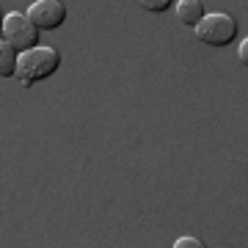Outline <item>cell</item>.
Wrapping results in <instances>:
<instances>
[{
	"mask_svg": "<svg viewBox=\"0 0 248 248\" xmlns=\"http://www.w3.org/2000/svg\"><path fill=\"white\" fill-rule=\"evenodd\" d=\"M174 248H204V243L199 237H177Z\"/></svg>",
	"mask_w": 248,
	"mask_h": 248,
	"instance_id": "cell-8",
	"label": "cell"
},
{
	"mask_svg": "<svg viewBox=\"0 0 248 248\" xmlns=\"http://www.w3.org/2000/svg\"><path fill=\"white\" fill-rule=\"evenodd\" d=\"M17 58H19L17 50L6 39H0V78H14L17 75Z\"/></svg>",
	"mask_w": 248,
	"mask_h": 248,
	"instance_id": "cell-6",
	"label": "cell"
},
{
	"mask_svg": "<svg viewBox=\"0 0 248 248\" xmlns=\"http://www.w3.org/2000/svg\"><path fill=\"white\" fill-rule=\"evenodd\" d=\"M204 14H207V11H204L202 0H177V19L182 25L196 28V22H199Z\"/></svg>",
	"mask_w": 248,
	"mask_h": 248,
	"instance_id": "cell-5",
	"label": "cell"
},
{
	"mask_svg": "<svg viewBox=\"0 0 248 248\" xmlns=\"http://www.w3.org/2000/svg\"><path fill=\"white\" fill-rule=\"evenodd\" d=\"M39 33H42V31H39V28L31 22V17L22 14V11H11V14L3 17L0 39H6L17 53H25V50L39 45Z\"/></svg>",
	"mask_w": 248,
	"mask_h": 248,
	"instance_id": "cell-3",
	"label": "cell"
},
{
	"mask_svg": "<svg viewBox=\"0 0 248 248\" xmlns=\"http://www.w3.org/2000/svg\"><path fill=\"white\" fill-rule=\"evenodd\" d=\"M0 31H3V14H0Z\"/></svg>",
	"mask_w": 248,
	"mask_h": 248,
	"instance_id": "cell-10",
	"label": "cell"
},
{
	"mask_svg": "<svg viewBox=\"0 0 248 248\" xmlns=\"http://www.w3.org/2000/svg\"><path fill=\"white\" fill-rule=\"evenodd\" d=\"M58 66H61L58 50L45 47V45H36V47H31V50H25V53H19L17 75H14V78H17L22 86H33V83H39V80L55 75Z\"/></svg>",
	"mask_w": 248,
	"mask_h": 248,
	"instance_id": "cell-1",
	"label": "cell"
},
{
	"mask_svg": "<svg viewBox=\"0 0 248 248\" xmlns=\"http://www.w3.org/2000/svg\"><path fill=\"white\" fill-rule=\"evenodd\" d=\"M196 36L202 45L210 47H226L237 39V22L229 14H221V11H213V14H204L199 22H196Z\"/></svg>",
	"mask_w": 248,
	"mask_h": 248,
	"instance_id": "cell-2",
	"label": "cell"
},
{
	"mask_svg": "<svg viewBox=\"0 0 248 248\" xmlns=\"http://www.w3.org/2000/svg\"><path fill=\"white\" fill-rule=\"evenodd\" d=\"M146 11H155V14H163V11H169L174 6V0H138Z\"/></svg>",
	"mask_w": 248,
	"mask_h": 248,
	"instance_id": "cell-7",
	"label": "cell"
},
{
	"mask_svg": "<svg viewBox=\"0 0 248 248\" xmlns=\"http://www.w3.org/2000/svg\"><path fill=\"white\" fill-rule=\"evenodd\" d=\"M25 14L39 31H55L66 19V6H63V0H33V6Z\"/></svg>",
	"mask_w": 248,
	"mask_h": 248,
	"instance_id": "cell-4",
	"label": "cell"
},
{
	"mask_svg": "<svg viewBox=\"0 0 248 248\" xmlns=\"http://www.w3.org/2000/svg\"><path fill=\"white\" fill-rule=\"evenodd\" d=\"M237 55H240V61H243V63L248 61V39H243V42H240V47H237Z\"/></svg>",
	"mask_w": 248,
	"mask_h": 248,
	"instance_id": "cell-9",
	"label": "cell"
}]
</instances>
